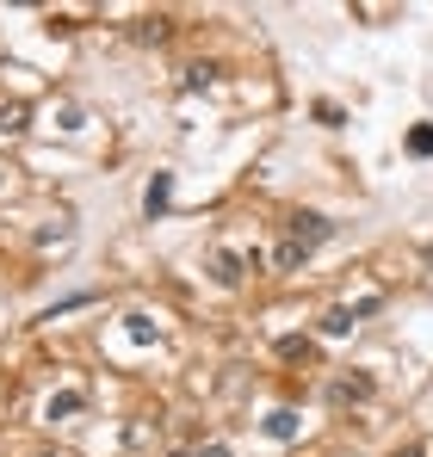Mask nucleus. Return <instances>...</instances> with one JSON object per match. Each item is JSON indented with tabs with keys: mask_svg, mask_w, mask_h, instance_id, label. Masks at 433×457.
<instances>
[{
	"mask_svg": "<svg viewBox=\"0 0 433 457\" xmlns=\"http://www.w3.org/2000/svg\"><path fill=\"white\" fill-rule=\"evenodd\" d=\"M328 235H334V223H328V217H316V211H297V217L285 223V241H297L303 253H309V247H322Z\"/></svg>",
	"mask_w": 433,
	"mask_h": 457,
	"instance_id": "obj_1",
	"label": "nucleus"
},
{
	"mask_svg": "<svg viewBox=\"0 0 433 457\" xmlns=\"http://www.w3.org/2000/svg\"><path fill=\"white\" fill-rule=\"evenodd\" d=\"M372 309H378V297H365V303H353V309H328V316H322V334H328V341H347V334L359 328V316H372Z\"/></svg>",
	"mask_w": 433,
	"mask_h": 457,
	"instance_id": "obj_2",
	"label": "nucleus"
},
{
	"mask_svg": "<svg viewBox=\"0 0 433 457\" xmlns=\"http://www.w3.org/2000/svg\"><path fill=\"white\" fill-rule=\"evenodd\" d=\"M328 402H341V408L347 402H372V377H334L328 383Z\"/></svg>",
	"mask_w": 433,
	"mask_h": 457,
	"instance_id": "obj_3",
	"label": "nucleus"
},
{
	"mask_svg": "<svg viewBox=\"0 0 433 457\" xmlns=\"http://www.w3.org/2000/svg\"><path fill=\"white\" fill-rule=\"evenodd\" d=\"M211 278H217V285H242V253H236V247H217V253H211Z\"/></svg>",
	"mask_w": 433,
	"mask_h": 457,
	"instance_id": "obj_4",
	"label": "nucleus"
},
{
	"mask_svg": "<svg viewBox=\"0 0 433 457\" xmlns=\"http://www.w3.org/2000/svg\"><path fill=\"white\" fill-rule=\"evenodd\" d=\"M167 198H173V173H155V180H148V192H143V211H148V217H161V211H167Z\"/></svg>",
	"mask_w": 433,
	"mask_h": 457,
	"instance_id": "obj_5",
	"label": "nucleus"
},
{
	"mask_svg": "<svg viewBox=\"0 0 433 457\" xmlns=\"http://www.w3.org/2000/svg\"><path fill=\"white\" fill-rule=\"evenodd\" d=\"M261 427H267V439H279V445H291V439H297V414H291V408H273Z\"/></svg>",
	"mask_w": 433,
	"mask_h": 457,
	"instance_id": "obj_6",
	"label": "nucleus"
},
{
	"mask_svg": "<svg viewBox=\"0 0 433 457\" xmlns=\"http://www.w3.org/2000/svg\"><path fill=\"white\" fill-rule=\"evenodd\" d=\"M81 408H87V396L62 389V396H50V402H44V421H68V414H81Z\"/></svg>",
	"mask_w": 433,
	"mask_h": 457,
	"instance_id": "obj_7",
	"label": "nucleus"
},
{
	"mask_svg": "<svg viewBox=\"0 0 433 457\" xmlns=\"http://www.w3.org/2000/svg\"><path fill=\"white\" fill-rule=\"evenodd\" d=\"M25 124H31V112H25L19 100H12V106H0V136H19Z\"/></svg>",
	"mask_w": 433,
	"mask_h": 457,
	"instance_id": "obj_8",
	"label": "nucleus"
},
{
	"mask_svg": "<svg viewBox=\"0 0 433 457\" xmlns=\"http://www.w3.org/2000/svg\"><path fill=\"white\" fill-rule=\"evenodd\" d=\"M303 260H309V253H303L297 241H279V253H273V266H279V272H297Z\"/></svg>",
	"mask_w": 433,
	"mask_h": 457,
	"instance_id": "obj_9",
	"label": "nucleus"
},
{
	"mask_svg": "<svg viewBox=\"0 0 433 457\" xmlns=\"http://www.w3.org/2000/svg\"><path fill=\"white\" fill-rule=\"evenodd\" d=\"M124 334H131L137 346H148L155 341V322H148V316H124Z\"/></svg>",
	"mask_w": 433,
	"mask_h": 457,
	"instance_id": "obj_10",
	"label": "nucleus"
},
{
	"mask_svg": "<svg viewBox=\"0 0 433 457\" xmlns=\"http://www.w3.org/2000/svg\"><path fill=\"white\" fill-rule=\"evenodd\" d=\"M409 148H415V155H433V124H415V130H409Z\"/></svg>",
	"mask_w": 433,
	"mask_h": 457,
	"instance_id": "obj_11",
	"label": "nucleus"
},
{
	"mask_svg": "<svg viewBox=\"0 0 433 457\" xmlns=\"http://www.w3.org/2000/svg\"><path fill=\"white\" fill-rule=\"evenodd\" d=\"M211 81H217V68H211V62H198V68H186V87H192V93H198V87H211Z\"/></svg>",
	"mask_w": 433,
	"mask_h": 457,
	"instance_id": "obj_12",
	"label": "nucleus"
},
{
	"mask_svg": "<svg viewBox=\"0 0 433 457\" xmlns=\"http://www.w3.org/2000/svg\"><path fill=\"white\" fill-rule=\"evenodd\" d=\"M192 457H229V445H223V439H204V445H198Z\"/></svg>",
	"mask_w": 433,
	"mask_h": 457,
	"instance_id": "obj_13",
	"label": "nucleus"
},
{
	"mask_svg": "<svg viewBox=\"0 0 433 457\" xmlns=\"http://www.w3.org/2000/svg\"><path fill=\"white\" fill-rule=\"evenodd\" d=\"M397 457H421V445H409V452H397Z\"/></svg>",
	"mask_w": 433,
	"mask_h": 457,
	"instance_id": "obj_14",
	"label": "nucleus"
},
{
	"mask_svg": "<svg viewBox=\"0 0 433 457\" xmlns=\"http://www.w3.org/2000/svg\"><path fill=\"white\" fill-rule=\"evenodd\" d=\"M0 186H6V173H0Z\"/></svg>",
	"mask_w": 433,
	"mask_h": 457,
	"instance_id": "obj_15",
	"label": "nucleus"
}]
</instances>
